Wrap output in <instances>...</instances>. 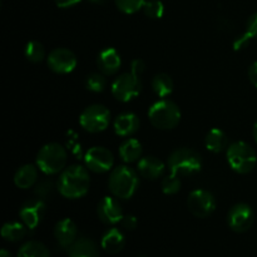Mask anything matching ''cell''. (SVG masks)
<instances>
[{"label":"cell","instance_id":"obj_1","mask_svg":"<svg viewBox=\"0 0 257 257\" xmlns=\"http://www.w3.org/2000/svg\"><path fill=\"white\" fill-rule=\"evenodd\" d=\"M90 177L88 168L80 165H73L60 172L57 182V188L65 198L75 200L85 196L89 191Z\"/></svg>","mask_w":257,"mask_h":257},{"label":"cell","instance_id":"obj_2","mask_svg":"<svg viewBox=\"0 0 257 257\" xmlns=\"http://www.w3.org/2000/svg\"><path fill=\"white\" fill-rule=\"evenodd\" d=\"M140 183L137 172L128 166H118L113 168L108 180V187L114 197L128 200L136 193Z\"/></svg>","mask_w":257,"mask_h":257},{"label":"cell","instance_id":"obj_3","mask_svg":"<svg viewBox=\"0 0 257 257\" xmlns=\"http://www.w3.org/2000/svg\"><path fill=\"white\" fill-rule=\"evenodd\" d=\"M148 119L158 130H173L181 120V110L172 100L161 99L150 107Z\"/></svg>","mask_w":257,"mask_h":257},{"label":"cell","instance_id":"obj_4","mask_svg":"<svg viewBox=\"0 0 257 257\" xmlns=\"http://www.w3.org/2000/svg\"><path fill=\"white\" fill-rule=\"evenodd\" d=\"M37 167L45 175H55L64 170L67 152L59 143H48L43 146L37 155Z\"/></svg>","mask_w":257,"mask_h":257},{"label":"cell","instance_id":"obj_5","mask_svg":"<svg viewBox=\"0 0 257 257\" xmlns=\"http://www.w3.org/2000/svg\"><path fill=\"white\" fill-rule=\"evenodd\" d=\"M227 162L235 172L246 175L257 166V156L255 150L248 143L238 141L227 147Z\"/></svg>","mask_w":257,"mask_h":257},{"label":"cell","instance_id":"obj_6","mask_svg":"<svg viewBox=\"0 0 257 257\" xmlns=\"http://www.w3.org/2000/svg\"><path fill=\"white\" fill-rule=\"evenodd\" d=\"M167 165L173 175L190 176L202 168V158L191 148H178L171 153Z\"/></svg>","mask_w":257,"mask_h":257},{"label":"cell","instance_id":"obj_7","mask_svg":"<svg viewBox=\"0 0 257 257\" xmlns=\"http://www.w3.org/2000/svg\"><path fill=\"white\" fill-rule=\"evenodd\" d=\"M110 123V112L102 104H92L85 108L79 115V124L90 133L103 132Z\"/></svg>","mask_w":257,"mask_h":257},{"label":"cell","instance_id":"obj_8","mask_svg":"<svg viewBox=\"0 0 257 257\" xmlns=\"http://www.w3.org/2000/svg\"><path fill=\"white\" fill-rule=\"evenodd\" d=\"M141 89H142V83H141L140 75L132 72L118 75L113 80L112 87H110L113 97L119 102H130L140 94Z\"/></svg>","mask_w":257,"mask_h":257},{"label":"cell","instance_id":"obj_9","mask_svg":"<svg viewBox=\"0 0 257 257\" xmlns=\"http://www.w3.org/2000/svg\"><path fill=\"white\" fill-rule=\"evenodd\" d=\"M187 207L193 216L198 218H206L212 215L216 210L215 196L206 190L192 191L188 195Z\"/></svg>","mask_w":257,"mask_h":257},{"label":"cell","instance_id":"obj_10","mask_svg":"<svg viewBox=\"0 0 257 257\" xmlns=\"http://www.w3.org/2000/svg\"><path fill=\"white\" fill-rule=\"evenodd\" d=\"M47 63L50 70L57 74H68L77 67V57L67 48H57L49 53Z\"/></svg>","mask_w":257,"mask_h":257},{"label":"cell","instance_id":"obj_11","mask_svg":"<svg viewBox=\"0 0 257 257\" xmlns=\"http://www.w3.org/2000/svg\"><path fill=\"white\" fill-rule=\"evenodd\" d=\"M253 220H255V215H253L252 208L246 203H237L228 211V226L231 230L237 233H242L250 230Z\"/></svg>","mask_w":257,"mask_h":257},{"label":"cell","instance_id":"obj_12","mask_svg":"<svg viewBox=\"0 0 257 257\" xmlns=\"http://www.w3.org/2000/svg\"><path fill=\"white\" fill-rule=\"evenodd\" d=\"M85 166L94 173H104L110 171L114 163V157L109 150L104 147H92L84 157Z\"/></svg>","mask_w":257,"mask_h":257},{"label":"cell","instance_id":"obj_13","mask_svg":"<svg viewBox=\"0 0 257 257\" xmlns=\"http://www.w3.org/2000/svg\"><path fill=\"white\" fill-rule=\"evenodd\" d=\"M45 203L42 198H34V200H28L22 205L19 210V216L22 218V222L27 226L29 230H34L42 222L43 217L45 215Z\"/></svg>","mask_w":257,"mask_h":257},{"label":"cell","instance_id":"obj_14","mask_svg":"<svg viewBox=\"0 0 257 257\" xmlns=\"http://www.w3.org/2000/svg\"><path fill=\"white\" fill-rule=\"evenodd\" d=\"M97 215L99 220L105 225L119 223L124 216L119 202L110 196H105L99 201L97 206Z\"/></svg>","mask_w":257,"mask_h":257},{"label":"cell","instance_id":"obj_15","mask_svg":"<svg viewBox=\"0 0 257 257\" xmlns=\"http://www.w3.org/2000/svg\"><path fill=\"white\" fill-rule=\"evenodd\" d=\"M78 230L70 218H63L54 227V237L58 245L63 248H69L77 240Z\"/></svg>","mask_w":257,"mask_h":257},{"label":"cell","instance_id":"obj_16","mask_svg":"<svg viewBox=\"0 0 257 257\" xmlns=\"http://www.w3.org/2000/svg\"><path fill=\"white\" fill-rule=\"evenodd\" d=\"M97 65L100 73H103L104 75H113L119 70L120 65H122L119 53L114 48H104L98 54Z\"/></svg>","mask_w":257,"mask_h":257},{"label":"cell","instance_id":"obj_17","mask_svg":"<svg viewBox=\"0 0 257 257\" xmlns=\"http://www.w3.org/2000/svg\"><path fill=\"white\" fill-rule=\"evenodd\" d=\"M138 172L146 180H157L165 172V163L157 157L147 156L138 161Z\"/></svg>","mask_w":257,"mask_h":257},{"label":"cell","instance_id":"obj_18","mask_svg":"<svg viewBox=\"0 0 257 257\" xmlns=\"http://www.w3.org/2000/svg\"><path fill=\"white\" fill-rule=\"evenodd\" d=\"M113 128H114L115 135L119 137H130L140 128V119L135 113H122L114 119Z\"/></svg>","mask_w":257,"mask_h":257},{"label":"cell","instance_id":"obj_19","mask_svg":"<svg viewBox=\"0 0 257 257\" xmlns=\"http://www.w3.org/2000/svg\"><path fill=\"white\" fill-rule=\"evenodd\" d=\"M69 257H99V250L90 238L80 237L68 248Z\"/></svg>","mask_w":257,"mask_h":257},{"label":"cell","instance_id":"obj_20","mask_svg":"<svg viewBox=\"0 0 257 257\" xmlns=\"http://www.w3.org/2000/svg\"><path fill=\"white\" fill-rule=\"evenodd\" d=\"M100 245H102V248L105 252L114 255V253L120 252L123 250V247H124V235L118 228H110V230H108L103 235Z\"/></svg>","mask_w":257,"mask_h":257},{"label":"cell","instance_id":"obj_21","mask_svg":"<svg viewBox=\"0 0 257 257\" xmlns=\"http://www.w3.org/2000/svg\"><path fill=\"white\" fill-rule=\"evenodd\" d=\"M38 167L34 165H24L18 168L14 175V183L18 188L28 190L32 187L38 178Z\"/></svg>","mask_w":257,"mask_h":257},{"label":"cell","instance_id":"obj_22","mask_svg":"<svg viewBox=\"0 0 257 257\" xmlns=\"http://www.w3.org/2000/svg\"><path fill=\"white\" fill-rule=\"evenodd\" d=\"M119 156L125 163L136 162L142 156V145L136 138H127L120 143Z\"/></svg>","mask_w":257,"mask_h":257},{"label":"cell","instance_id":"obj_23","mask_svg":"<svg viewBox=\"0 0 257 257\" xmlns=\"http://www.w3.org/2000/svg\"><path fill=\"white\" fill-rule=\"evenodd\" d=\"M227 136L220 128H213L207 133L205 138V145L208 151L213 153H220L227 148Z\"/></svg>","mask_w":257,"mask_h":257},{"label":"cell","instance_id":"obj_24","mask_svg":"<svg viewBox=\"0 0 257 257\" xmlns=\"http://www.w3.org/2000/svg\"><path fill=\"white\" fill-rule=\"evenodd\" d=\"M152 89L155 92V94L160 98H166L172 93L173 90V80L166 73H158L153 77L152 82Z\"/></svg>","mask_w":257,"mask_h":257},{"label":"cell","instance_id":"obj_25","mask_svg":"<svg viewBox=\"0 0 257 257\" xmlns=\"http://www.w3.org/2000/svg\"><path fill=\"white\" fill-rule=\"evenodd\" d=\"M252 39H257V13L248 18L247 24H246L245 34L238 37L237 39L233 42V48H235V50L242 49V48L246 47Z\"/></svg>","mask_w":257,"mask_h":257},{"label":"cell","instance_id":"obj_26","mask_svg":"<svg viewBox=\"0 0 257 257\" xmlns=\"http://www.w3.org/2000/svg\"><path fill=\"white\" fill-rule=\"evenodd\" d=\"M27 226L20 222H8L2 227V236L7 241L17 242L27 235Z\"/></svg>","mask_w":257,"mask_h":257},{"label":"cell","instance_id":"obj_27","mask_svg":"<svg viewBox=\"0 0 257 257\" xmlns=\"http://www.w3.org/2000/svg\"><path fill=\"white\" fill-rule=\"evenodd\" d=\"M18 257H50V253L43 243L38 241H29L19 248Z\"/></svg>","mask_w":257,"mask_h":257},{"label":"cell","instance_id":"obj_28","mask_svg":"<svg viewBox=\"0 0 257 257\" xmlns=\"http://www.w3.org/2000/svg\"><path fill=\"white\" fill-rule=\"evenodd\" d=\"M25 58L32 63H39L44 59L45 50L43 44H40L37 40H32L27 44L24 50Z\"/></svg>","mask_w":257,"mask_h":257},{"label":"cell","instance_id":"obj_29","mask_svg":"<svg viewBox=\"0 0 257 257\" xmlns=\"http://www.w3.org/2000/svg\"><path fill=\"white\" fill-rule=\"evenodd\" d=\"M85 88L93 93H100L104 90L107 85V79L104 78L103 73H90L85 78Z\"/></svg>","mask_w":257,"mask_h":257},{"label":"cell","instance_id":"obj_30","mask_svg":"<svg viewBox=\"0 0 257 257\" xmlns=\"http://www.w3.org/2000/svg\"><path fill=\"white\" fill-rule=\"evenodd\" d=\"M143 12L151 19H160L163 17L165 13V7L163 3L160 0H148L143 5Z\"/></svg>","mask_w":257,"mask_h":257},{"label":"cell","instance_id":"obj_31","mask_svg":"<svg viewBox=\"0 0 257 257\" xmlns=\"http://www.w3.org/2000/svg\"><path fill=\"white\" fill-rule=\"evenodd\" d=\"M181 186H182L181 180L177 175H173V173L163 178L162 183H161L163 193H166V195H175L181 190Z\"/></svg>","mask_w":257,"mask_h":257},{"label":"cell","instance_id":"obj_32","mask_svg":"<svg viewBox=\"0 0 257 257\" xmlns=\"http://www.w3.org/2000/svg\"><path fill=\"white\" fill-rule=\"evenodd\" d=\"M146 0H115V5L120 12L125 14H135L138 10L143 9Z\"/></svg>","mask_w":257,"mask_h":257},{"label":"cell","instance_id":"obj_33","mask_svg":"<svg viewBox=\"0 0 257 257\" xmlns=\"http://www.w3.org/2000/svg\"><path fill=\"white\" fill-rule=\"evenodd\" d=\"M53 190H54V183L49 180H44L37 185V187H35V195L39 198H45L49 195H52Z\"/></svg>","mask_w":257,"mask_h":257},{"label":"cell","instance_id":"obj_34","mask_svg":"<svg viewBox=\"0 0 257 257\" xmlns=\"http://www.w3.org/2000/svg\"><path fill=\"white\" fill-rule=\"evenodd\" d=\"M137 218H136V216H132V215H127V216H123L122 221H120V225H122L123 228H125V230H135L136 227H137Z\"/></svg>","mask_w":257,"mask_h":257},{"label":"cell","instance_id":"obj_35","mask_svg":"<svg viewBox=\"0 0 257 257\" xmlns=\"http://www.w3.org/2000/svg\"><path fill=\"white\" fill-rule=\"evenodd\" d=\"M146 70V64L142 59H135L131 64V72L135 74L141 75Z\"/></svg>","mask_w":257,"mask_h":257},{"label":"cell","instance_id":"obj_36","mask_svg":"<svg viewBox=\"0 0 257 257\" xmlns=\"http://www.w3.org/2000/svg\"><path fill=\"white\" fill-rule=\"evenodd\" d=\"M248 78H250V82L257 88V60L248 68Z\"/></svg>","mask_w":257,"mask_h":257},{"label":"cell","instance_id":"obj_37","mask_svg":"<svg viewBox=\"0 0 257 257\" xmlns=\"http://www.w3.org/2000/svg\"><path fill=\"white\" fill-rule=\"evenodd\" d=\"M54 2L59 8H70L73 5L78 4L80 0H54Z\"/></svg>","mask_w":257,"mask_h":257},{"label":"cell","instance_id":"obj_38","mask_svg":"<svg viewBox=\"0 0 257 257\" xmlns=\"http://www.w3.org/2000/svg\"><path fill=\"white\" fill-rule=\"evenodd\" d=\"M0 257H12V255L9 253V251H7L5 248H3V250L0 251Z\"/></svg>","mask_w":257,"mask_h":257},{"label":"cell","instance_id":"obj_39","mask_svg":"<svg viewBox=\"0 0 257 257\" xmlns=\"http://www.w3.org/2000/svg\"><path fill=\"white\" fill-rule=\"evenodd\" d=\"M252 135H253V138H255V141H256V143H257V120L255 122V124H253Z\"/></svg>","mask_w":257,"mask_h":257},{"label":"cell","instance_id":"obj_40","mask_svg":"<svg viewBox=\"0 0 257 257\" xmlns=\"http://www.w3.org/2000/svg\"><path fill=\"white\" fill-rule=\"evenodd\" d=\"M89 2H93V3H102L103 0H89Z\"/></svg>","mask_w":257,"mask_h":257}]
</instances>
